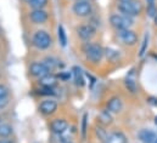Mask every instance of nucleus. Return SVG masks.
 <instances>
[{"mask_svg":"<svg viewBox=\"0 0 157 143\" xmlns=\"http://www.w3.org/2000/svg\"><path fill=\"white\" fill-rule=\"evenodd\" d=\"M57 107H59V105H57V102L55 100L48 98V100L43 101L39 105V110L40 113L44 114V115H51L57 110Z\"/></svg>","mask_w":157,"mask_h":143,"instance_id":"nucleus-10","label":"nucleus"},{"mask_svg":"<svg viewBox=\"0 0 157 143\" xmlns=\"http://www.w3.org/2000/svg\"><path fill=\"white\" fill-rule=\"evenodd\" d=\"M2 124V119H1V116H0V125Z\"/></svg>","mask_w":157,"mask_h":143,"instance_id":"nucleus-38","label":"nucleus"},{"mask_svg":"<svg viewBox=\"0 0 157 143\" xmlns=\"http://www.w3.org/2000/svg\"><path fill=\"white\" fill-rule=\"evenodd\" d=\"M110 23L116 31L128 29L134 24V18L122 13H112L110 16Z\"/></svg>","mask_w":157,"mask_h":143,"instance_id":"nucleus-3","label":"nucleus"},{"mask_svg":"<svg viewBox=\"0 0 157 143\" xmlns=\"http://www.w3.org/2000/svg\"><path fill=\"white\" fill-rule=\"evenodd\" d=\"M124 85L127 87V90L130 94H136L138 92V84H136V74L135 71L132 69L127 74L125 79H124Z\"/></svg>","mask_w":157,"mask_h":143,"instance_id":"nucleus-12","label":"nucleus"},{"mask_svg":"<svg viewBox=\"0 0 157 143\" xmlns=\"http://www.w3.org/2000/svg\"><path fill=\"white\" fill-rule=\"evenodd\" d=\"M57 36H59V41H60L61 46L65 47L67 45V34H66V31H65L63 26H59V28H57Z\"/></svg>","mask_w":157,"mask_h":143,"instance_id":"nucleus-23","label":"nucleus"},{"mask_svg":"<svg viewBox=\"0 0 157 143\" xmlns=\"http://www.w3.org/2000/svg\"><path fill=\"white\" fill-rule=\"evenodd\" d=\"M50 130L55 135H61L68 130V123L65 119H55L50 124Z\"/></svg>","mask_w":157,"mask_h":143,"instance_id":"nucleus-11","label":"nucleus"},{"mask_svg":"<svg viewBox=\"0 0 157 143\" xmlns=\"http://www.w3.org/2000/svg\"><path fill=\"white\" fill-rule=\"evenodd\" d=\"M13 130H12V126L9 125V124H1L0 125V138H9L11 135H12Z\"/></svg>","mask_w":157,"mask_h":143,"instance_id":"nucleus-20","label":"nucleus"},{"mask_svg":"<svg viewBox=\"0 0 157 143\" xmlns=\"http://www.w3.org/2000/svg\"><path fill=\"white\" fill-rule=\"evenodd\" d=\"M43 62H44V64L48 67V69L50 72H52L54 69H56V68L63 67V64H60V61L56 60V58H54V57H46Z\"/></svg>","mask_w":157,"mask_h":143,"instance_id":"nucleus-19","label":"nucleus"},{"mask_svg":"<svg viewBox=\"0 0 157 143\" xmlns=\"http://www.w3.org/2000/svg\"><path fill=\"white\" fill-rule=\"evenodd\" d=\"M86 130H88V114L85 113L82 118V127H80V135L83 140L86 138Z\"/></svg>","mask_w":157,"mask_h":143,"instance_id":"nucleus-25","label":"nucleus"},{"mask_svg":"<svg viewBox=\"0 0 157 143\" xmlns=\"http://www.w3.org/2000/svg\"><path fill=\"white\" fill-rule=\"evenodd\" d=\"M95 132H96V136L99 137V140H101L102 142H106L109 134L106 132V130H105L104 127H101V126H96V130H95Z\"/></svg>","mask_w":157,"mask_h":143,"instance_id":"nucleus-26","label":"nucleus"},{"mask_svg":"<svg viewBox=\"0 0 157 143\" xmlns=\"http://www.w3.org/2000/svg\"><path fill=\"white\" fill-rule=\"evenodd\" d=\"M154 143H157V138H156V141H155V142H154Z\"/></svg>","mask_w":157,"mask_h":143,"instance_id":"nucleus-40","label":"nucleus"},{"mask_svg":"<svg viewBox=\"0 0 157 143\" xmlns=\"http://www.w3.org/2000/svg\"><path fill=\"white\" fill-rule=\"evenodd\" d=\"M77 1H89V2H91V0H77Z\"/></svg>","mask_w":157,"mask_h":143,"instance_id":"nucleus-37","label":"nucleus"},{"mask_svg":"<svg viewBox=\"0 0 157 143\" xmlns=\"http://www.w3.org/2000/svg\"><path fill=\"white\" fill-rule=\"evenodd\" d=\"M147 46H149V33H145L144 39H143V42H141V47H140V51H139V57H144L146 51H147Z\"/></svg>","mask_w":157,"mask_h":143,"instance_id":"nucleus-24","label":"nucleus"},{"mask_svg":"<svg viewBox=\"0 0 157 143\" xmlns=\"http://www.w3.org/2000/svg\"><path fill=\"white\" fill-rule=\"evenodd\" d=\"M147 2V13L150 17H155L156 16V6H155V0H146Z\"/></svg>","mask_w":157,"mask_h":143,"instance_id":"nucleus-27","label":"nucleus"},{"mask_svg":"<svg viewBox=\"0 0 157 143\" xmlns=\"http://www.w3.org/2000/svg\"><path fill=\"white\" fill-rule=\"evenodd\" d=\"M117 38L122 44H124L127 46H134L138 42V34L134 31H132L130 28L117 31Z\"/></svg>","mask_w":157,"mask_h":143,"instance_id":"nucleus-5","label":"nucleus"},{"mask_svg":"<svg viewBox=\"0 0 157 143\" xmlns=\"http://www.w3.org/2000/svg\"><path fill=\"white\" fill-rule=\"evenodd\" d=\"M83 51L86 60L91 63L101 62L102 57L105 56V49H102V46L96 42H85V45L83 46Z\"/></svg>","mask_w":157,"mask_h":143,"instance_id":"nucleus-1","label":"nucleus"},{"mask_svg":"<svg viewBox=\"0 0 157 143\" xmlns=\"http://www.w3.org/2000/svg\"><path fill=\"white\" fill-rule=\"evenodd\" d=\"M95 33H96V28L94 26H91L90 23L82 24V26H79L78 28H77V34L84 41H90L94 38Z\"/></svg>","mask_w":157,"mask_h":143,"instance_id":"nucleus-7","label":"nucleus"},{"mask_svg":"<svg viewBox=\"0 0 157 143\" xmlns=\"http://www.w3.org/2000/svg\"><path fill=\"white\" fill-rule=\"evenodd\" d=\"M72 73H73V78H75V82L77 86H84L85 85V79H84V73L79 67H73L72 68Z\"/></svg>","mask_w":157,"mask_h":143,"instance_id":"nucleus-18","label":"nucleus"},{"mask_svg":"<svg viewBox=\"0 0 157 143\" xmlns=\"http://www.w3.org/2000/svg\"><path fill=\"white\" fill-rule=\"evenodd\" d=\"M7 105H9V100H7V97H0V110L4 109Z\"/></svg>","mask_w":157,"mask_h":143,"instance_id":"nucleus-31","label":"nucleus"},{"mask_svg":"<svg viewBox=\"0 0 157 143\" xmlns=\"http://www.w3.org/2000/svg\"><path fill=\"white\" fill-rule=\"evenodd\" d=\"M118 1H121V2H125V1H132V0H118Z\"/></svg>","mask_w":157,"mask_h":143,"instance_id":"nucleus-35","label":"nucleus"},{"mask_svg":"<svg viewBox=\"0 0 157 143\" xmlns=\"http://www.w3.org/2000/svg\"><path fill=\"white\" fill-rule=\"evenodd\" d=\"M0 143H13L11 140L9 138H0Z\"/></svg>","mask_w":157,"mask_h":143,"instance_id":"nucleus-33","label":"nucleus"},{"mask_svg":"<svg viewBox=\"0 0 157 143\" xmlns=\"http://www.w3.org/2000/svg\"><path fill=\"white\" fill-rule=\"evenodd\" d=\"M154 21H155V24L157 26V13H156V16L154 17Z\"/></svg>","mask_w":157,"mask_h":143,"instance_id":"nucleus-34","label":"nucleus"},{"mask_svg":"<svg viewBox=\"0 0 157 143\" xmlns=\"http://www.w3.org/2000/svg\"><path fill=\"white\" fill-rule=\"evenodd\" d=\"M26 2L28 6H31L33 10H36V9H44L48 5L49 0H26Z\"/></svg>","mask_w":157,"mask_h":143,"instance_id":"nucleus-22","label":"nucleus"},{"mask_svg":"<svg viewBox=\"0 0 157 143\" xmlns=\"http://www.w3.org/2000/svg\"><path fill=\"white\" fill-rule=\"evenodd\" d=\"M72 10H73L75 15L78 17H88L93 12V5L89 1H77L73 5Z\"/></svg>","mask_w":157,"mask_h":143,"instance_id":"nucleus-6","label":"nucleus"},{"mask_svg":"<svg viewBox=\"0 0 157 143\" xmlns=\"http://www.w3.org/2000/svg\"><path fill=\"white\" fill-rule=\"evenodd\" d=\"M117 9L118 11L122 13V15H125V16H129V17H135V16H139L143 11V5L141 2L136 1V0H132V1H125V2H118L117 4Z\"/></svg>","mask_w":157,"mask_h":143,"instance_id":"nucleus-2","label":"nucleus"},{"mask_svg":"<svg viewBox=\"0 0 157 143\" xmlns=\"http://www.w3.org/2000/svg\"><path fill=\"white\" fill-rule=\"evenodd\" d=\"M29 18L34 24H44L49 20V13L44 9H36L29 12Z\"/></svg>","mask_w":157,"mask_h":143,"instance_id":"nucleus-8","label":"nucleus"},{"mask_svg":"<svg viewBox=\"0 0 157 143\" xmlns=\"http://www.w3.org/2000/svg\"><path fill=\"white\" fill-rule=\"evenodd\" d=\"M32 42L39 50H48L52 45V38L45 31H37L32 38Z\"/></svg>","mask_w":157,"mask_h":143,"instance_id":"nucleus-4","label":"nucleus"},{"mask_svg":"<svg viewBox=\"0 0 157 143\" xmlns=\"http://www.w3.org/2000/svg\"><path fill=\"white\" fill-rule=\"evenodd\" d=\"M105 143H127V137L121 131H113V132L109 134Z\"/></svg>","mask_w":157,"mask_h":143,"instance_id":"nucleus-16","label":"nucleus"},{"mask_svg":"<svg viewBox=\"0 0 157 143\" xmlns=\"http://www.w3.org/2000/svg\"><path fill=\"white\" fill-rule=\"evenodd\" d=\"M138 137L143 143H154L157 138V134L150 129H143L139 131Z\"/></svg>","mask_w":157,"mask_h":143,"instance_id":"nucleus-14","label":"nucleus"},{"mask_svg":"<svg viewBox=\"0 0 157 143\" xmlns=\"http://www.w3.org/2000/svg\"><path fill=\"white\" fill-rule=\"evenodd\" d=\"M61 143H73V142H71V141H70V142H61Z\"/></svg>","mask_w":157,"mask_h":143,"instance_id":"nucleus-39","label":"nucleus"},{"mask_svg":"<svg viewBox=\"0 0 157 143\" xmlns=\"http://www.w3.org/2000/svg\"><path fill=\"white\" fill-rule=\"evenodd\" d=\"M98 120H99V123H100L102 126H109V125H111L112 121H113L112 113L109 112L107 109H104V110L100 112V114H99V116H98Z\"/></svg>","mask_w":157,"mask_h":143,"instance_id":"nucleus-17","label":"nucleus"},{"mask_svg":"<svg viewBox=\"0 0 157 143\" xmlns=\"http://www.w3.org/2000/svg\"><path fill=\"white\" fill-rule=\"evenodd\" d=\"M155 125H156V126H157V115H156V116H155Z\"/></svg>","mask_w":157,"mask_h":143,"instance_id":"nucleus-36","label":"nucleus"},{"mask_svg":"<svg viewBox=\"0 0 157 143\" xmlns=\"http://www.w3.org/2000/svg\"><path fill=\"white\" fill-rule=\"evenodd\" d=\"M105 56L110 62H116L117 60H119V52L112 47L105 49Z\"/></svg>","mask_w":157,"mask_h":143,"instance_id":"nucleus-21","label":"nucleus"},{"mask_svg":"<svg viewBox=\"0 0 157 143\" xmlns=\"http://www.w3.org/2000/svg\"><path fill=\"white\" fill-rule=\"evenodd\" d=\"M147 102H149L150 105L157 107V97H155V96H150V97L147 98Z\"/></svg>","mask_w":157,"mask_h":143,"instance_id":"nucleus-32","label":"nucleus"},{"mask_svg":"<svg viewBox=\"0 0 157 143\" xmlns=\"http://www.w3.org/2000/svg\"><path fill=\"white\" fill-rule=\"evenodd\" d=\"M38 94L41 95V96H55L56 95V92H55V90L52 87H43L41 90H39Z\"/></svg>","mask_w":157,"mask_h":143,"instance_id":"nucleus-28","label":"nucleus"},{"mask_svg":"<svg viewBox=\"0 0 157 143\" xmlns=\"http://www.w3.org/2000/svg\"><path fill=\"white\" fill-rule=\"evenodd\" d=\"M57 80H59L57 75H55L52 73H49V74L44 75L43 78H40L39 84L43 87H52L54 89L56 86V84H57Z\"/></svg>","mask_w":157,"mask_h":143,"instance_id":"nucleus-15","label":"nucleus"},{"mask_svg":"<svg viewBox=\"0 0 157 143\" xmlns=\"http://www.w3.org/2000/svg\"><path fill=\"white\" fill-rule=\"evenodd\" d=\"M29 73L34 78H43L44 75L51 73V72L48 69V67L44 64V62H33L31 66H29Z\"/></svg>","mask_w":157,"mask_h":143,"instance_id":"nucleus-9","label":"nucleus"},{"mask_svg":"<svg viewBox=\"0 0 157 143\" xmlns=\"http://www.w3.org/2000/svg\"><path fill=\"white\" fill-rule=\"evenodd\" d=\"M57 78L62 81H67L71 79V72H60V74L57 75Z\"/></svg>","mask_w":157,"mask_h":143,"instance_id":"nucleus-29","label":"nucleus"},{"mask_svg":"<svg viewBox=\"0 0 157 143\" xmlns=\"http://www.w3.org/2000/svg\"><path fill=\"white\" fill-rule=\"evenodd\" d=\"M9 95V89L5 85H0V97H7Z\"/></svg>","mask_w":157,"mask_h":143,"instance_id":"nucleus-30","label":"nucleus"},{"mask_svg":"<svg viewBox=\"0 0 157 143\" xmlns=\"http://www.w3.org/2000/svg\"><path fill=\"white\" fill-rule=\"evenodd\" d=\"M106 109L109 112H111L112 114H118L122 109H123V102L118 96H113L111 98H109L107 103H106Z\"/></svg>","mask_w":157,"mask_h":143,"instance_id":"nucleus-13","label":"nucleus"}]
</instances>
